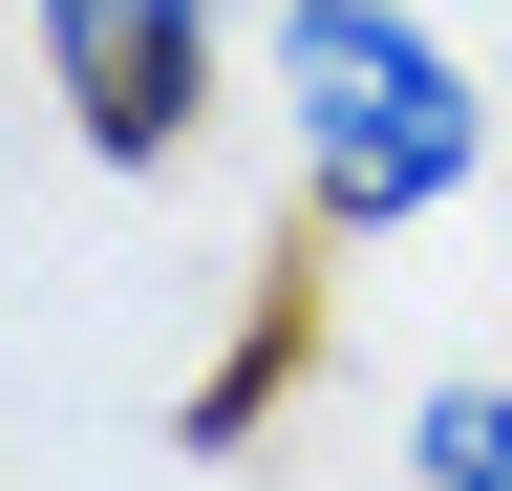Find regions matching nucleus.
<instances>
[{
  "label": "nucleus",
  "mask_w": 512,
  "mask_h": 491,
  "mask_svg": "<svg viewBox=\"0 0 512 491\" xmlns=\"http://www.w3.org/2000/svg\"><path fill=\"white\" fill-rule=\"evenodd\" d=\"M256 22H278V0H22V65H43V107H64L86 171L171 193L256 107Z\"/></svg>",
  "instance_id": "obj_2"
},
{
  "label": "nucleus",
  "mask_w": 512,
  "mask_h": 491,
  "mask_svg": "<svg viewBox=\"0 0 512 491\" xmlns=\"http://www.w3.org/2000/svg\"><path fill=\"white\" fill-rule=\"evenodd\" d=\"M491 107H512V43H491Z\"/></svg>",
  "instance_id": "obj_5"
},
{
  "label": "nucleus",
  "mask_w": 512,
  "mask_h": 491,
  "mask_svg": "<svg viewBox=\"0 0 512 491\" xmlns=\"http://www.w3.org/2000/svg\"><path fill=\"white\" fill-rule=\"evenodd\" d=\"M406 491H512V363H448V385H406V449H384Z\"/></svg>",
  "instance_id": "obj_4"
},
{
  "label": "nucleus",
  "mask_w": 512,
  "mask_h": 491,
  "mask_svg": "<svg viewBox=\"0 0 512 491\" xmlns=\"http://www.w3.org/2000/svg\"><path fill=\"white\" fill-rule=\"evenodd\" d=\"M299 363H320V278H278V299H256V321H235V342H214V363L171 385V449H214V470H235L256 427L299 406Z\"/></svg>",
  "instance_id": "obj_3"
},
{
  "label": "nucleus",
  "mask_w": 512,
  "mask_h": 491,
  "mask_svg": "<svg viewBox=\"0 0 512 491\" xmlns=\"http://www.w3.org/2000/svg\"><path fill=\"white\" fill-rule=\"evenodd\" d=\"M256 150H278L299 257H406L427 214H470L512 171L491 43H448L427 0H278L256 22Z\"/></svg>",
  "instance_id": "obj_1"
}]
</instances>
